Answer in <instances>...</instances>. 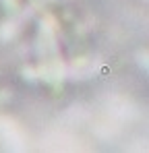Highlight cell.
Masks as SVG:
<instances>
[{
  "label": "cell",
  "instance_id": "obj_2",
  "mask_svg": "<svg viewBox=\"0 0 149 153\" xmlns=\"http://www.w3.org/2000/svg\"><path fill=\"white\" fill-rule=\"evenodd\" d=\"M0 120L4 122V126H0V128H4V130H6V137H2V139H4V143L15 145V143H21V141H23V132H21V128L17 126L10 118L0 116Z\"/></svg>",
  "mask_w": 149,
  "mask_h": 153
},
{
  "label": "cell",
  "instance_id": "obj_1",
  "mask_svg": "<svg viewBox=\"0 0 149 153\" xmlns=\"http://www.w3.org/2000/svg\"><path fill=\"white\" fill-rule=\"evenodd\" d=\"M37 42H39V58H42L37 73L42 81H46L54 91H58L64 79V66H62V58L56 44V21L52 15H46L42 19Z\"/></svg>",
  "mask_w": 149,
  "mask_h": 153
},
{
  "label": "cell",
  "instance_id": "obj_3",
  "mask_svg": "<svg viewBox=\"0 0 149 153\" xmlns=\"http://www.w3.org/2000/svg\"><path fill=\"white\" fill-rule=\"evenodd\" d=\"M0 4H2L8 13H17V10H19V0H0Z\"/></svg>",
  "mask_w": 149,
  "mask_h": 153
},
{
  "label": "cell",
  "instance_id": "obj_4",
  "mask_svg": "<svg viewBox=\"0 0 149 153\" xmlns=\"http://www.w3.org/2000/svg\"><path fill=\"white\" fill-rule=\"evenodd\" d=\"M8 97H10V93L4 91V89H0V105H2L4 102H8Z\"/></svg>",
  "mask_w": 149,
  "mask_h": 153
}]
</instances>
